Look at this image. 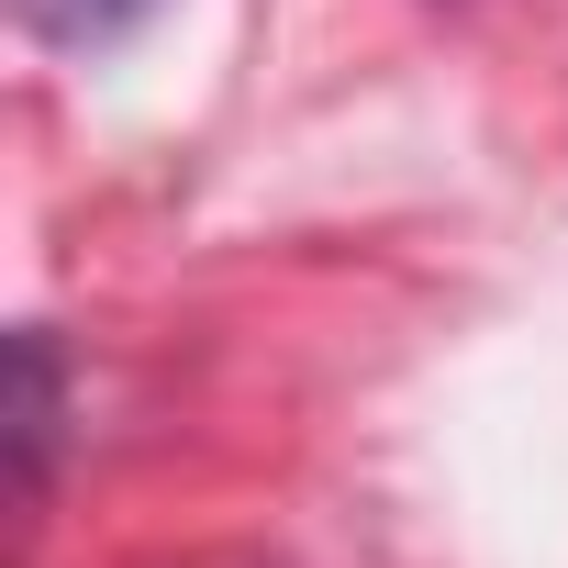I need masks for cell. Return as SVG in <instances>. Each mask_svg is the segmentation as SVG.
I'll return each instance as SVG.
<instances>
[{"label": "cell", "instance_id": "6da1fadb", "mask_svg": "<svg viewBox=\"0 0 568 568\" xmlns=\"http://www.w3.org/2000/svg\"><path fill=\"white\" fill-rule=\"evenodd\" d=\"M45 435H57V346L12 335V479H45Z\"/></svg>", "mask_w": 568, "mask_h": 568}, {"label": "cell", "instance_id": "7a4b0ae2", "mask_svg": "<svg viewBox=\"0 0 568 568\" xmlns=\"http://www.w3.org/2000/svg\"><path fill=\"white\" fill-rule=\"evenodd\" d=\"M23 12H34L57 45H101V34H123L134 12H156V0H23Z\"/></svg>", "mask_w": 568, "mask_h": 568}]
</instances>
